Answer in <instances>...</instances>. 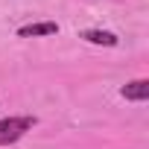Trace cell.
<instances>
[{
    "instance_id": "2",
    "label": "cell",
    "mask_w": 149,
    "mask_h": 149,
    "mask_svg": "<svg viewBox=\"0 0 149 149\" xmlns=\"http://www.w3.org/2000/svg\"><path fill=\"white\" fill-rule=\"evenodd\" d=\"M120 94H123V100H132V102H146V100H149V82H146V79H134V82H129Z\"/></svg>"
},
{
    "instance_id": "1",
    "label": "cell",
    "mask_w": 149,
    "mask_h": 149,
    "mask_svg": "<svg viewBox=\"0 0 149 149\" xmlns=\"http://www.w3.org/2000/svg\"><path fill=\"white\" fill-rule=\"evenodd\" d=\"M32 126H35V117H6V120H0V146H9V143L21 140Z\"/></svg>"
},
{
    "instance_id": "3",
    "label": "cell",
    "mask_w": 149,
    "mask_h": 149,
    "mask_svg": "<svg viewBox=\"0 0 149 149\" xmlns=\"http://www.w3.org/2000/svg\"><path fill=\"white\" fill-rule=\"evenodd\" d=\"M58 32V26L53 24V21H44V24H29V26H21L18 29V35L21 38H35V35H56Z\"/></svg>"
},
{
    "instance_id": "4",
    "label": "cell",
    "mask_w": 149,
    "mask_h": 149,
    "mask_svg": "<svg viewBox=\"0 0 149 149\" xmlns=\"http://www.w3.org/2000/svg\"><path fill=\"white\" fill-rule=\"evenodd\" d=\"M82 38H85L88 44H102V47H114V44H117V35H114V32H102V29H85Z\"/></svg>"
}]
</instances>
